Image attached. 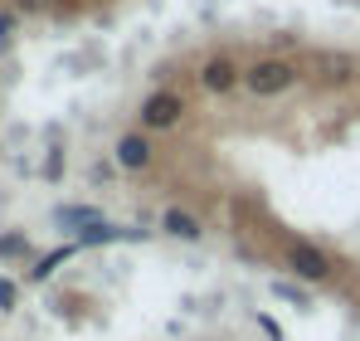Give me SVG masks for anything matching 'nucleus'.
<instances>
[{
	"instance_id": "423d86ee",
	"label": "nucleus",
	"mask_w": 360,
	"mask_h": 341,
	"mask_svg": "<svg viewBox=\"0 0 360 341\" xmlns=\"http://www.w3.org/2000/svg\"><path fill=\"white\" fill-rule=\"evenodd\" d=\"M161 234H171L180 244H200L205 239V220L195 210H185V205H166L161 210Z\"/></svg>"
},
{
	"instance_id": "9d476101",
	"label": "nucleus",
	"mask_w": 360,
	"mask_h": 341,
	"mask_svg": "<svg viewBox=\"0 0 360 341\" xmlns=\"http://www.w3.org/2000/svg\"><path fill=\"white\" fill-rule=\"evenodd\" d=\"M73 249H78V244H63V249H54V254H44V259H39V264L30 268V278H34V283H44V278H49V273L59 268L63 259H73Z\"/></svg>"
},
{
	"instance_id": "f257e3e1",
	"label": "nucleus",
	"mask_w": 360,
	"mask_h": 341,
	"mask_svg": "<svg viewBox=\"0 0 360 341\" xmlns=\"http://www.w3.org/2000/svg\"><path fill=\"white\" fill-rule=\"evenodd\" d=\"M283 268L307 287H326L336 283V264H331V254L326 249H316V244H307V239H288L283 244Z\"/></svg>"
},
{
	"instance_id": "7ed1b4c3",
	"label": "nucleus",
	"mask_w": 360,
	"mask_h": 341,
	"mask_svg": "<svg viewBox=\"0 0 360 341\" xmlns=\"http://www.w3.org/2000/svg\"><path fill=\"white\" fill-rule=\"evenodd\" d=\"M141 132H171L180 127V117H185V98H180L176 88H156L146 103H141Z\"/></svg>"
},
{
	"instance_id": "6e6552de",
	"label": "nucleus",
	"mask_w": 360,
	"mask_h": 341,
	"mask_svg": "<svg viewBox=\"0 0 360 341\" xmlns=\"http://www.w3.org/2000/svg\"><path fill=\"white\" fill-rule=\"evenodd\" d=\"M103 220V210H93V205H59L54 210V225L68 229V234H83V229H93Z\"/></svg>"
},
{
	"instance_id": "f8f14e48",
	"label": "nucleus",
	"mask_w": 360,
	"mask_h": 341,
	"mask_svg": "<svg viewBox=\"0 0 360 341\" xmlns=\"http://www.w3.org/2000/svg\"><path fill=\"white\" fill-rule=\"evenodd\" d=\"M15 302H20V292L10 278H0V312H15Z\"/></svg>"
},
{
	"instance_id": "9b49d317",
	"label": "nucleus",
	"mask_w": 360,
	"mask_h": 341,
	"mask_svg": "<svg viewBox=\"0 0 360 341\" xmlns=\"http://www.w3.org/2000/svg\"><path fill=\"white\" fill-rule=\"evenodd\" d=\"M25 254H30L25 234H0V259H25Z\"/></svg>"
},
{
	"instance_id": "20e7f679",
	"label": "nucleus",
	"mask_w": 360,
	"mask_h": 341,
	"mask_svg": "<svg viewBox=\"0 0 360 341\" xmlns=\"http://www.w3.org/2000/svg\"><path fill=\"white\" fill-rule=\"evenodd\" d=\"M200 88L210 93V98H229V93H239V83H243V68L234 63L229 54H214V58H205L200 63Z\"/></svg>"
},
{
	"instance_id": "0eeeda50",
	"label": "nucleus",
	"mask_w": 360,
	"mask_h": 341,
	"mask_svg": "<svg viewBox=\"0 0 360 341\" xmlns=\"http://www.w3.org/2000/svg\"><path fill=\"white\" fill-rule=\"evenodd\" d=\"M311 73H316L321 83H351V78H356V63L346 54H316L311 58Z\"/></svg>"
},
{
	"instance_id": "f03ea898",
	"label": "nucleus",
	"mask_w": 360,
	"mask_h": 341,
	"mask_svg": "<svg viewBox=\"0 0 360 341\" xmlns=\"http://www.w3.org/2000/svg\"><path fill=\"white\" fill-rule=\"evenodd\" d=\"M297 63H288V58H258L243 68V88L253 98H283L288 88H297Z\"/></svg>"
},
{
	"instance_id": "39448f33",
	"label": "nucleus",
	"mask_w": 360,
	"mask_h": 341,
	"mask_svg": "<svg viewBox=\"0 0 360 341\" xmlns=\"http://www.w3.org/2000/svg\"><path fill=\"white\" fill-rule=\"evenodd\" d=\"M112 156H117L122 170H146L156 161V147H151V132H122L117 147H112Z\"/></svg>"
},
{
	"instance_id": "ddd939ff",
	"label": "nucleus",
	"mask_w": 360,
	"mask_h": 341,
	"mask_svg": "<svg viewBox=\"0 0 360 341\" xmlns=\"http://www.w3.org/2000/svg\"><path fill=\"white\" fill-rule=\"evenodd\" d=\"M273 292H283V297H292V302H307V292H302V287H292V283H278V278H273Z\"/></svg>"
},
{
	"instance_id": "1a4fd4ad",
	"label": "nucleus",
	"mask_w": 360,
	"mask_h": 341,
	"mask_svg": "<svg viewBox=\"0 0 360 341\" xmlns=\"http://www.w3.org/2000/svg\"><path fill=\"white\" fill-rule=\"evenodd\" d=\"M117 239H146V229H122V225H112V220H98L93 229L78 234L83 249H88V244H117Z\"/></svg>"
}]
</instances>
